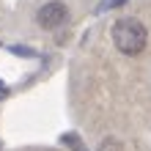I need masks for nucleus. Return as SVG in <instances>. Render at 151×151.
Instances as JSON below:
<instances>
[{"instance_id": "423d86ee", "label": "nucleus", "mask_w": 151, "mask_h": 151, "mask_svg": "<svg viewBox=\"0 0 151 151\" xmlns=\"http://www.w3.org/2000/svg\"><path fill=\"white\" fill-rule=\"evenodd\" d=\"M121 3H127V0H110V6H121Z\"/></svg>"}, {"instance_id": "f257e3e1", "label": "nucleus", "mask_w": 151, "mask_h": 151, "mask_svg": "<svg viewBox=\"0 0 151 151\" xmlns=\"http://www.w3.org/2000/svg\"><path fill=\"white\" fill-rule=\"evenodd\" d=\"M113 44L124 55H140L148 44V30L146 25L135 17H124L113 25Z\"/></svg>"}, {"instance_id": "39448f33", "label": "nucleus", "mask_w": 151, "mask_h": 151, "mask_svg": "<svg viewBox=\"0 0 151 151\" xmlns=\"http://www.w3.org/2000/svg\"><path fill=\"white\" fill-rule=\"evenodd\" d=\"M6 93H8V88L3 85V80H0V99H3V96H6Z\"/></svg>"}, {"instance_id": "20e7f679", "label": "nucleus", "mask_w": 151, "mask_h": 151, "mask_svg": "<svg viewBox=\"0 0 151 151\" xmlns=\"http://www.w3.org/2000/svg\"><path fill=\"white\" fill-rule=\"evenodd\" d=\"M11 52H17V55H33V50H28V47H11Z\"/></svg>"}, {"instance_id": "7ed1b4c3", "label": "nucleus", "mask_w": 151, "mask_h": 151, "mask_svg": "<svg viewBox=\"0 0 151 151\" xmlns=\"http://www.w3.org/2000/svg\"><path fill=\"white\" fill-rule=\"evenodd\" d=\"M63 143H66V146H72V151H85V148H83V143H80L74 135H63Z\"/></svg>"}, {"instance_id": "f03ea898", "label": "nucleus", "mask_w": 151, "mask_h": 151, "mask_svg": "<svg viewBox=\"0 0 151 151\" xmlns=\"http://www.w3.org/2000/svg\"><path fill=\"white\" fill-rule=\"evenodd\" d=\"M66 17H69V8L63 3H58V0H52V3H44L39 8V14H36V22L41 25V28H58V25H63L66 22Z\"/></svg>"}]
</instances>
